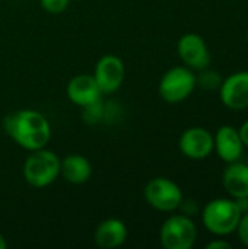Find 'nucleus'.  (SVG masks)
<instances>
[{
	"instance_id": "obj_9",
	"label": "nucleus",
	"mask_w": 248,
	"mask_h": 249,
	"mask_svg": "<svg viewBox=\"0 0 248 249\" xmlns=\"http://www.w3.org/2000/svg\"><path fill=\"white\" fill-rule=\"evenodd\" d=\"M178 147L186 158L191 160H202L206 159L215 147L213 136L203 127H190L180 136Z\"/></svg>"
},
{
	"instance_id": "obj_5",
	"label": "nucleus",
	"mask_w": 248,
	"mask_h": 249,
	"mask_svg": "<svg viewBox=\"0 0 248 249\" xmlns=\"http://www.w3.org/2000/svg\"><path fill=\"white\" fill-rule=\"evenodd\" d=\"M197 239L194 222L184 214L170 216L159 229V241L165 249H190Z\"/></svg>"
},
{
	"instance_id": "obj_8",
	"label": "nucleus",
	"mask_w": 248,
	"mask_h": 249,
	"mask_svg": "<svg viewBox=\"0 0 248 249\" xmlns=\"http://www.w3.org/2000/svg\"><path fill=\"white\" fill-rule=\"evenodd\" d=\"M177 53L181 61L194 70H203L210 63V53L205 38L199 34H184L177 42Z\"/></svg>"
},
{
	"instance_id": "obj_6",
	"label": "nucleus",
	"mask_w": 248,
	"mask_h": 249,
	"mask_svg": "<svg viewBox=\"0 0 248 249\" xmlns=\"http://www.w3.org/2000/svg\"><path fill=\"white\" fill-rule=\"evenodd\" d=\"M143 197L152 209L164 213L174 212L183 204L181 188L165 177L152 178L145 187Z\"/></svg>"
},
{
	"instance_id": "obj_21",
	"label": "nucleus",
	"mask_w": 248,
	"mask_h": 249,
	"mask_svg": "<svg viewBox=\"0 0 248 249\" xmlns=\"http://www.w3.org/2000/svg\"><path fill=\"white\" fill-rule=\"evenodd\" d=\"M247 42H248V31H247Z\"/></svg>"
},
{
	"instance_id": "obj_17",
	"label": "nucleus",
	"mask_w": 248,
	"mask_h": 249,
	"mask_svg": "<svg viewBox=\"0 0 248 249\" xmlns=\"http://www.w3.org/2000/svg\"><path fill=\"white\" fill-rule=\"evenodd\" d=\"M235 231H237V233H238L240 241L248 248V213L241 216V219H240L238 226H237Z\"/></svg>"
},
{
	"instance_id": "obj_1",
	"label": "nucleus",
	"mask_w": 248,
	"mask_h": 249,
	"mask_svg": "<svg viewBox=\"0 0 248 249\" xmlns=\"http://www.w3.org/2000/svg\"><path fill=\"white\" fill-rule=\"evenodd\" d=\"M6 134L22 149L32 152L47 147L51 139L48 120L35 109H18L7 114L3 120Z\"/></svg>"
},
{
	"instance_id": "obj_20",
	"label": "nucleus",
	"mask_w": 248,
	"mask_h": 249,
	"mask_svg": "<svg viewBox=\"0 0 248 249\" xmlns=\"http://www.w3.org/2000/svg\"><path fill=\"white\" fill-rule=\"evenodd\" d=\"M7 248V244H6V239L3 236V233L0 232V249H6Z\"/></svg>"
},
{
	"instance_id": "obj_16",
	"label": "nucleus",
	"mask_w": 248,
	"mask_h": 249,
	"mask_svg": "<svg viewBox=\"0 0 248 249\" xmlns=\"http://www.w3.org/2000/svg\"><path fill=\"white\" fill-rule=\"evenodd\" d=\"M39 3L45 12H48L51 15H58L67 9L70 0H39Z\"/></svg>"
},
{
	"instance_id": "obj_10",
	"label": "nucleus",
	"mask_w": 248,
	"mask_h": 249,
	"mask_svg": "<svg viewBox=\"0 0 248 249\" xmlns=\"http://www.w3.org/2000/svg\"><path fill=\"white\" fill-rule=\"evenodd\" d=\"M66 93L70 102L77 107L89 108L99 102L101 89L92 74H76L67 83Z\"/></svg>"
},
{
	"instance_id": "obj_18",
	"label": "nucleus",
	"mask_w": 248,
	"mask_h": 249,
	"mask_svg": "<svg viewBox=\"0 0 248 249\" xmlns=\"http://www.w3.org/2000/svg\"><path fill=\"white\" fill-rule=\"evenodd\" d=\"M206 248L208 249H231L232 248V245H231L228 241H224V239H215V241L209 242V244L206 245Z\"/></svg>"
},
{
	"instance_id": "obj_19",
	"label": "nucleus",
	"mask_w": 248,
	"mask_h": 249,
	"mask_svg": "<svg viewBox=\"0 0 248 249\" xmlns=\"http://www.w3.org/2000/svg\"><path fill=\"white\" fill-rule=\"evenodd\" d=\"M240 136H241V140H243V143H244V146H247L248 147V120L244 121V124L240 127Z\"/></svg>"
},
{
	"instance_id": "obj_13",
	"label": "nucleus",
	"mask_w": 248,
	"mask_h": 249,
	"mask_svg": "<svg viewBox=\"0 0 248 249\" xmlns=\"http://www.w3.org/2000/svg\"><path fill=\"white\" fill-rule=\"evenodd\" d=\"M129 236L127 226L123 220L110 217L102 220L94 233V241L101 249H115L121 247Z\"/></svg>"
},
{
	"instance_id": "obj_2",
	"label": "nucleus",
	"mask_w": 248,
	"mask_h": 249,
	"mask_svg": "<svg viewBox=\"0 0 248 249\" xmlns=\"http://www.w3.org/2000/svg\"><path fill=\"white\" fill-rule=\"evenodd\" d=\"M243 212L237 201L229 198H215L209 201L202 212L203 226L216 236H225L235 232Z\"/></svg>"
},
{
	"instance_id": "obj_22",
	"label": "nucleus",
	"mask_w": 248,
	"mask_h": 249,
	"mask_svg": "<svg viewBox=\"0 0 248 249\" xmlns=\"http://www.w3.org/2000/svg\"><path fill=\"white\" fill-rule=\"evenodd\" d=\"M247 165H248V163H247Z\"/></svg>"
},
{
	"instance_id": "obj_4",
	"label": "nucleus",
	"mask_w": 248,
	"mask_h": 249,
	"mask_svg": "<svg viewBox=\"0 0 248 249\" xmlns=\"http://www.w3.org/2000/svg\"><path fill=\"white\" fill-rule=\"evenodd\" d=\"M197 79L187 66H177L164 73L159 80V95L168 104L186 101L194 90Z\"/></svg>"
},
{
	"instance_id": "obj_11",
	"label": "nucleus",
	"mask_w": 248,
	"mask_h": 249,
	"mask_svg": "<svg viewBox=\"0 0 248 249\" xmlns=\"http://www.w3.org/2000/svg\"><path fill=\"white\" fill-rule=\"evenodd\" d=\"M222 104L229 109L248 108V71H237L228 76L219 86Z\"/></svg>"
},
{
	"instance_id": "obj_15",
	"label": "nucleus",
	"mask_w": 248,
	"mask_h": 249,
	"mask_svg": "<svg viewBox=\"0 0 248 249\" xmlns=\"http://www.w3.org/2000/svg\"><path fill=\"white\" fill-rule=\"evenodd\" d=\"M224 187L228 194L237 200L248 198V165L232 162L224 172Z\"/></svg>"
},
{
	"instance_id": "obj_7",
	"label": "nucleus",
	"mask_w": 248,
	"mask_h": 249,
	"mask_svg": "<svg viewBox=\"0 0 248 249\" xmlns=\"http://www.w3.org/2000/svg\"><path fill=\"white\" fill-rule=\"evenodd\" d=\"M124 74L126 69L123 60L114 54H107L96 61L92 76L95 77L102 95H111L120 89L124 80Z\"/></svg>"
},
{
	"instance_id": "obj_12",
	"label": "nucleus",
	"mask_w": 248,
	"mask_h": 249,
	"mask_svg": "<svg viewBox=\"0 0 248 249\" xmlns=\"http://www.w3.org/2000/svg\"><path fill=\"white\" fill-rule=\"evenodd\" d=\"M213 143H215L213 149H216L218 156L224 162L232 163L240 160L244 150V143L237 128L231 125H222L213 136Z\"/></svg>"
},
{
	"instance_id": "obj_3",
	"label": "nucleus",
	"mask_w": 248,
	"mask_h": 249,
	"mask_svg": "<svg viewBox=\"0 0 248 249\" xmlns=\"http://www.w3.org/2000/svg\"><path fill=\"white\" fill-rule=\"evenodd\" d=\"M60 177V158L47 147L29 152L23 162V178L34 188H45Z\"/></svg>"
},
{
	"instance_id": "obj_14",
	"label": "nucleus",
	"mask_w": 248,
	"mask_h": 249,
	"mask_svg": "<svg viewBox=\"0 0 248 249\" xmlns=\"http://www.w3.org/2000/svg\"><path fill=\"white\" fill-rule=\"evenodd\" d=\"M60 175L66 182L80 185L89 181L92 175V165L83 155L72 153L60 160Z\"/></svg>"
}]
</instances>
